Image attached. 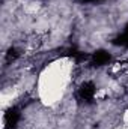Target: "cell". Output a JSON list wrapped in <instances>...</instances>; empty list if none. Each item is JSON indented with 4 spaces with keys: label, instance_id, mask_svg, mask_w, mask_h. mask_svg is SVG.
<instances>
[{
    "label": "cell",
    "instance_id": "obj_1",
    "mask_svg": "<svg viewBox=\"0 0 128 129\" xmlns=\"http://www.w3.org/2000/svg\"><path fill=\"white\" fill-rule=\"evenodd\" d=\"M95 92H96V87L92 81H86L80 86L78 89V98L84 102H92V99L95 96Z\"/></svg>",
    "mask_w": 128,
    "mask_h": 129
},
{
    "label": "cell",
    "instance_id": "obj_2",
    "mask_svg": "<svg viewBox=\"0 0 128 129\" xmlns=\"http://www.w3.org/2000/svg\"><path fill=\"white\" fill-rule=\"evenodd\" d=\"M18 122H20V110L17 107L9 108L5 113V129H15Z\"/></svg>",
    "mask_w": 128,
    "mask_h": 129
},
{
    "label": "cell",
    "instance_id": "obj_3",
    "mask_svg": "<svg viewBox=\"0 0 128 129\" xmlns=\"http://www.w3.org/2000/svg\"><path fill=\"white\" fill-rule=\"evenodd\" d=\"M110 54L105 51V50H98L95 51L92 56H91V64L94 66V68H101V66H104V64H107L110 62Z\"/></svg>",
    "mask_w": 128,
    "mask_h": 129
},
{
    "label": "cell",
    "instance_id": "obj_4",
    "mask_svg": "<svg viewBox=\"0 0 128 129\" xmlns=\"http://www.w3.org/2000/svg\"><path fill=\"white\" fill-rule=\"evenodd\" d=\"M113 44H115V45H119V47H125V48H128V24L125 26L124 32L113 39Z\"/></svg>",
    "mask_w": 128,
    "mask_h": 129
},
{
    "label": "cell",
    "instance_id": "obj_5",
    "mask_svg": "<svg viewBox=\"0 0 128 129\" xmlns=\"http://www.w3.org/2000/svg\"><path fill=\"white\" fill-rule=\"evenodd\" d=\"M18 56H20V53H18V50H17V48H9V50H8V53H6V63L14 62Z\"/></svg>",
    "mask_w": 128,
    "mask_h": 129
},
{
    "label": "cell",
    "instance_id": "obj_6",
    "mask_svg": "<svg viewBox=\"0 0 128 129\" xmlns=\"http://www.w3.org/2000/svg\"><path fill=\"white\" fill-rule=\"evenodd\" d=\"M80 3H95V2H102V0H78Z\"/></svg>",
    "mask_w": 128,
    "mask_h": 129
}]
</instances>
